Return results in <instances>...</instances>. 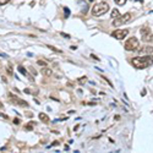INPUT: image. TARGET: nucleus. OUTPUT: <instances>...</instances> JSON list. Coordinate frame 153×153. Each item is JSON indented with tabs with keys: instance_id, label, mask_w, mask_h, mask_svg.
Segmentation results:
<instances>
[{
	"instance_id": "11",
	"label": "nucleus",
	"mask_w": 153,
	"mask_h": 153,
	"mask_svg": "<svg viewBox=\"0 0 153 153\" xmlns=\"http://www.w3.org/2000/svg\"><path fill=\"white\" fill-rule=\"evenodd\" d=\"M19 71H20V74H22L23 76H28V74H27V71H26V69H25L23 66H19Z\"/></svg>"
},
{
	"instance_id": "19",
	"label": "nucleus",
	"mask_w": 153,
	"mask_h": 153,
	"mask_svg": "<svg viewBox=\"0 0 153 153\" xmlns=\"http://www.w3.org/2000/svg\"><path fill=\"white\" fill-rule=\"evenodd\" d=\"M14 123H15V124H20V121H19V119H15V120H14Z\"/></svg>"
},
{
	"instance_id": "18",
	"label": "nucleus",
	"mask_w": 153,
	"mask_h": 153,
	"mask_svg": "<svg viewBox=\"0 0 153 153\" xmlns=\"http://www.w3.org/2000/svg\"><path fill=\"white\" fill-rule=\"evenodd\" d=\"M85 81H86V77H82V79H80V80H79V82H80V83H85Z\"/></svg>"
},
{
	"instance_id": "9",
	"label": "nucleus",
	"mask_w": 153,
	"mask_h": 153,
	"mask_svg": "<svg viewBox=\"0 0 153 153\" xmlns=\"http://www.w3.org/2000/svg\"><path fill=\"white\" fill-rule=\"evenodd\" d=\"M42 74L44 76H50V75H52V70L48 69V68H44V69H42Z\"/></svg>"
},
{
	"instance_id": "8",
	"label": "nucleus",
	"mask_w": 153,
	"mask_h": 153,
	"mask_svg": "<svg viewBox=\"0 0 153 153\" xmlns=\"http://www.w3.org/2000/svg\"><path fill=\"white\" fill-rule=\"evenodd\" d=\"M39 119L43 121V123H49V117L44 113H39Z\"/></svg>"
},
{
	"instance_id": "22",
	"label": "nucleus",
	"mask_w": 153,
	"mask_h": 153,
	"mask_svg": "<svg viewBox=\"0 0 153 153\" xmlns=\"http://www.w3.org/2000/svg\"><path fill=\"white\" fill-rule=\"evenodd\" d=\"M90 1H91V3H92V1H93V0H90Z\"/></svg>"
},
{
	"instance_id": "2",
	"label": "nucleus",
	"mask_w": 153,
	"mask_h": 153,
	"mask_svg": "<svg viewBox=\"0 0 153 153\" xmlns=\"http://www.w3.org/2000/svg\"><path fill=\"white\" fill-rule=\"evenodd\" d=\"M108 10H109V5L105 1H100V3L94 4V6L92 7V15L98 17V16L104 15L105 12H108Z\"/></svg>"
},
{
	"instance_id": "20",
	"label": "nucleus",
	"mask_w": 153,
	"mask_h": 153,
	"mask_svg": "<svg viewBox=\"0 0 153 153\" xmlns=\"http://www.w3.org/2000/svg\"><path fill=\"white\" fill-rule=\"evenodd\" d=\"M134 1H140V3H142L143 0H134Z\"/></svg>"
},
{
	"instance_id": "14",
	"label": "nucleus",
	"mask_w": 153,
	"mask_h": 153,
	"mask_svg": "<svg viewBox=\"0 0 153 153\" xmlns=\"http://www.w3.org/2000/svg\"><path fill=\"white\" fill-rule=\"evenodd\" d=\"M114 1H115L118 5H124L126 3V0H114Z\"/></svg>"
},
{
	"instance_id": "21",
	"label": "nucleus",
	"mask_w": 153,
	"mask_h": 153,
	"mask_svg": "<svg viewBox=\"0 0 153 153\" xmlns=\"http://www.w3.org/2000/svg\"><path fill=\"white\" fill-rule=\"evenodd\" d=\"M4 105H3V103H1V102H0V108H3Z\"/></svg>"
},
{
	"instance_id": "4",
	"label": "nucleus",
	"mask_w": 153,
	"mask_h": 153,
	"mask_svg": "<svg viewBox=\"0 0 153 153\" xmlns=\"http://www.w3.org/2000/svg\"><path fill=\"white\" fill-rule=\"evenodd\" d=\"M138 45H140V42H138V39L136 37H131V38H129L126 42H125V49L126 50H136L137 48H138Z\"/></svg>"
},
{
	"instance_id": "17",
	"label": "nucleus",
	"mask_w": 153,
	"mask_h": 153,
	"mask_svg": "<svg viewBox=\"0 0 153 153\" xmlns=\"http://www.w3.org/2000/svg\"><path fill=\"white\" fill-rule=\"evenodd\" d=\"M10 1V0H0V6L1 5H5V4H7Z\"/></svg>"
},
{
	"instance_id": "10",
	"label": "nucleus",
	"mask_w": 153,
	"mask_h": 153,
	"mask_svg": "<svg viewBox=\"0 0 153 153\" xmlns=\"http://www.w3.org/2000/svg\"><path fill=\"white\" fill-rule=\"evenodd\" d=\"M119 15H120V12L118 11V9H114V10L111 11V19H117Z\"/></svg>"
},
{
	"instance_id": "12",
	"label": "nucleus",
	"mask_w": 153,
	"mask_h": 153,
	"mask_svg": "<svg viewBox=\"0 0 153 153\" xmlns=\"http://www.w3.org/2000/svg\"><path fill=\"white\" fill-rule=\"evenodd\" d=\"M33 126H34V124H33V123H30V124H27L26 126H25V129L28 130V131H31V130H33Z\"/></svg>"
},
{
	"instance_id": "13",
	"label": "nucleus",
	"mask_w": 153,
	"mask_h": 153,
	"mask_svg": "<svg viewBox=\"0 0 153 153\" xmlns=\"http://www.w3.org/2000/svg\"><path fill=\"white\" fill-rule=\"evenodd\" d=\"M48 48H49V49H52V50H53V52H55V53H62V52H61V50H60V49H56L55 47H52V45H48Z\"/></svg>"
},
{
	"instance_id": "6",
	"label": "nucleus",
	"mask_w": 153,
	"mask_h": 153,
	"mask_svg": "<svg viewBox=\"0 0 153 153\" xmlns=\"http://www.w3.org/2000/svg\"><path fill=\"white\" fill-rule=\"evenodd\" d=\"M129 34V30H118V31H114L111 33V36L114 38H117V39H124V38Z\"/></svg>"
},
{
	"instance_id": "3",
	"label": "nucleus",
	"mask_w": 153,
	"mask_h": 153,
	"mask_svg": "<svg viewBox=\"0 0 153 153\" xmlns=\"http://www.w3.org/2000/svg\"><path fill=\"white\" fill-rule=\"evenodd\" d=\"M130 20H131V14H130V12H125L124 15H119L117 19H114L113 26L119 27V26H121V25L127 23V22H129Z\"/></svg>"
},
{
	"instance_id": "16",
	"label": "nucleus",
	"mask_w": 153,
	"mask_h": 153,
	"mask_svg": "<svg viewBox=\"0 0 153 153\" xmlns=\"http://www.w3.org/2000/svg\"><path fill=\"white\" fill-rule=\"evenodd\" d=\"M38 64H39L41 66H45V65H47V62H45L44 60H38Z\"/></svg>"
},
{
	"instance_id": "1",
	"label": "nucleus",
	"mask_w": 153,
	"mask_h": 153,
	"mask_svg": "<svg viewBox=\"0 0 153 153\" xmlns=\"http://www.w3.org/2000/svg\"><path fill=\"white\" fill-rule=\"evenodd\" d=\"M131 64L136 69H146L152 65V55L151 56H137L131 60Z\"/></svg>"
},
{
	"instance_id": "7",
	"label": "nucleus",
	"mask_w": 153,
	"mask_h": 153,
	"mask_svg": "<svg viewBox=\"0 0 153 153\" xmlns=\"http://www.w3.org/2000/svg\"><path fill=\"white\" fill-rule=\"evenodd\" d=\"M9 97H10L11 102H12L14 104H17V105H20V107H28V103H27V102H25V100H22V99L17 98L16 96H14L12 93H10V94H9Z\"/></svg>"
},
{
	"instance_id": "5",
	"label": "nucleus",
	"mask_w": 153,
	"mask_h": 153,
	"mask_svg": "<svg viewBox=\"0 0 153 153\" xmlns=\"http://www.w3.org/2000/svg\"><path fill=\"white\" fill-rule=\"evenodd\" d=\"M140 33H141L142 41H145V42H152L153 36H152V30L149 27H147V26L146 27H142L141 31H140Z\"/></svg>"
},
{
	"instance_id": "15",
	"label": "nucleus",
	"mask_w": 153,
	"mask_h": 153,
	"mask_svg": "<svg viewBox=\"0 0 153 153\" xmlns=\"http://www.w3.org/2000/svg\"><path fill=\"white\" fill-rule=\"evenodd\" d=\"M64 11H65V17H69V15H70V9H69V7H64Z\"/></svg>"
}]
</instances>
